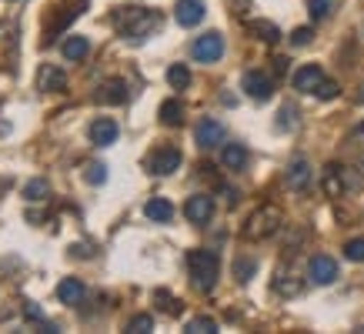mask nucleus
<instances>
[{"label":"nucleus","instance_id":"nucleus-25","mask_svg":"<svg viewBox=\"0 0 364 334\" xmlns=\"http://www.w3.org/2000/svg\"><path fill=\"white\" fill-rule=\"evenodd\" d=\"M23 198H27V200H33V204H41V200H47V198H50V184H47L44 178H33V181H27V184H23Z\"/></svg>","mask_w":364,"mask_h":334},{"label":"nucleus","instance_id":"nucleus-8","mask_svg":"<svg viewBox=\"0 0 364 334\" xmlns=\"http://www.w3.org/2000/svg\"><path fill=\"white\" fill-rule=\"evenodd\" d=\"M241 87H244V94H247V97L267 100L271 94H274V80L267 77V74H261V70H247V74H244V80H241Z\"/></svg>","mask_w":364,"mask_h":334},{"label":"nucleus","instance_id":"nucleus-16","mask_svg":"<svg viewBox=\"0 0 364 334\" xmlns=\"http://www.w3.org/2000/svg\"><path fill=\"white\" fill-rule=\"evenodd\" d=\"M348 181H344V167L341 164H328L324 167V194L328 198H341Z\"/></svg>","mask_w":364,"mask_h":334},{"label":"nucleus","instance_id":"nucleus-6","mask_svg":"<svg viewBox=\"0 0 364 334\" xmlns=\"http://www.w3.org/2000/svg\"><path fill=\"white\" fill-rule=\"evenodd\" d=\"M177 167H181V151H177V147H161V151L151 154V161H147V171H151L154 178H167V174H174Z\"/></svg>","mask_w":364,"mask_h":334},{"label":"nucleus","instance_id":"nucleus-37","mask_svg":"<svg viewBox=\"0 0 364 334\" xmlns=\"http://www.w3.org/2000/svg\"><path fill=\"white\" fill-rule=\"evenodd\" d=\"M284 70H287V60H284V57H277V60H274V74H277V77H281Z\"/></svg>","mask_w":364,"mask_h":334},{"label":"nucleus","instance_id":"nucleus-36","mask_svg":"<svg viewBox=\"0 0 364 334\" xmlns=\"http://www.w3.org/2000/svg\"><path fill=\"white\" fill-rule=\"evenodd\" d=\"M23 314H27V321H37V324H44L47 331H50V324H47V318H44V311L33 304V301H27V308H23Z\"/></svg>","mask_w":364,"mask_h":334},{"label":"nucleus","instance_id":"nucleus-3","mask_svg":"<svg viewBox=\"0 0 364 334\" xmlns=\"http://www.w3.org/2000/svg\"><path fill=\"white\" fill-rule=\"evenodd\" d=\"M277 227H281V211L271 208V204H264V208H257V211L247 217L244 237H247V241H264V237H271Z\"/></svg>","mask_w":364,"mask_h":334},{"label":"nucleus","instance_id":"nucleus-12","mask_svg":"<svg viewBox=\"0 0 364 334\" xmlns=\"http://www.w3.org/2000/svg\"><path fill=\"white\" fill-rule=\"evenodd\" d=\"M174 17L181 27H198L204 21V0H177Z\"/></svg>","mask_w":364,"mask_h":334},{"label":"nucleus","instance_id":"nucleus-10","mask_svg":"<svg viewBox=\"0 0 364 334\" xmlns=\"http://www.w3.org/2000/svg\"><path fill=\"white\" fill-rule=\"evenodd\" d=\"M210 214H214V200L208 194H191L188 204H184V217L191 224H208Z\"/></svg>","mask_w":364,"mask_h":334},{"label":"nucleus","instance_id":"nucleus-4","mask_svg":"<svg viewBox=\"0 0 364 334\" xmlns=\"http://www.w3.org/2000/svg\"><path fill=\"white\" fill-rule=\"evenodd\" d=\"M191 57L200 60V64H214V60H221L224 57V37L218 31H208L204 37H198V41L191 44Z\"/></svg>","mask_w":364,"mask_h":334},{"label":"nucleus","instance_id":"nucleus-22","mask_svg":"<svg viewBox=\"0 0 364 334\" xmlns=\"http://www.w3.org/2000/svg\"><path fill=\"white\" fill-rule=\"evenodd\" d=\"M274 291L281 294V298H294V294H301V278L298 274H291V271H281L274 278Z\"/></svg>","mask_w":364,"mask_h":334},{"label":"nucleus","instance_id":"nucleus-28","mask_svg":"<svg viewBox=\"0 0 364 334\" xmlns=\"http://www.w3.org/2000/svg\"><path fill=\"white\" fill-rule=\"evenodd\" d=\"M188 331L191 334H214L218 331V321H214V318H191Z\"/></svg>","mask_w":364,"mask_h":334},{"label":"nucleus","instance_id":"nucleus-11","mask_svg":"<svg viewBox=\"0 0 364 334\" xmlns=\"http://www.w3.org/2000/svg\"><path fill=\"white\" fill-rule=\"evenodd\" d=\"M321 80H324V70H321L318 64H304V67H298V70H294L291 84H294V90H301V94H314Z\"/></svg>","mask_w":364,"mask_h":334},{"label":"nucleus","instance_id":"nucleus-27","mask_svg":"<svg viewBox=\"0 0 364 334\" xmlns=\"http://www.w3.org/2000/svg\"><path fill=\"white\" fill-rule=\"evenodd\" d=\"M334 7H338V0H308V11L314 21H324V17H331Z\"/></svg>","mask_w":364,"mask_h":334},{"label":"nucleus","instance_id":"nucleus-5","mask_svg":"<svg viewBox=\"0 0 364 334\" xmlns=\"http://www.w3.org/2000/svg\"><path fill=\"white\" fill-rule=\"evenodd\" d=\"M338 261H334L331 254H314L308 264V278L314 281V284H334L338 281Z\"/></svg>","mask_w":364,"mask_h":334},{"label":"nucleus","instance_id":"nucleus-7","mask_svg":"<svg viewBox=\"0 0 364 334\" xmlns=\"http://www.w3.org/2000/svg\"><path fill=\"white\" fill-rule=\"evenodd\" d=\"M194 141H198L200 151H210V147H218V144L224 141L221 121H214V117H200L198 127H194Z\"/></svg>","mask_w":364,"mask_h":334},{"label":"nucleus","instance_id":"nucleus-2","mask_svg":"<svg viewBox=\"0 0 364 334\" xmlns=\"http://www.w3.org/2000/svg\"><path fill=\"white\" fill-rule=\"evenodd\" d=\"M188 271L198 291H214V284L221 278V257H218V251L198 247V251L188 254Z\"/></svg>","mask_w":364,"mask_h":334},{"label":"nucleus","instance_id":"nucleus-21","mask_svg":"<svg viewBox=\"0 0 364 334\" xmlns=\"http://www.w3.org/2000/svg\"><path fill=\"white\" fill-rule=\"evenodd\" d=\"M247 33L257 37V41H264V44H277L281 41V31L271 21H247Z\"/></svg>","mask_w":364,"mask_h":334},{"label":"nucleus","instance_id":"nucleus-18","mask_svg":"<svg viewBox=\"0 0 364 334\" xmlns=\"http://www.w3.org/2000/svg\"><path fill=\"white\" fill-rule=\"evenodd\" d=\"M144 214H147L154 224H171V217H174V204H171L167 198H151L147 204H144Z\"/></svg>","mask_w":364,"mask_h":334},{"label":"nucleus","instance_id":"nucleus-20","mask_svg":"<svg viewBox=\"0 0 364 334\" xmlns=\"http://www.w3.org/2000/svg\"><path fill=\"white\" fill-rule=\"evenodd\" d=\"M221 164L228 167V171H244V164H247V147L244 144H224Z\"/></svg>","mask_w":364,"mask_h":334},{"label":"nucleus","instance_id":"nucleus-32","mask_svg":"<svg viewBox=\"0 0 364 334\" xmlns=\"http://www.w3.org/2000/svg\"><path fill=\"white\" fill-rule=\"evenodd\" d=\"M344 257L361 264V261H364V237H351V241L344 244Z\"/></svg>","mask_w":364,"mask_h":334},{"label":"nucleus","instance_id":"nucleus-31","mask_svg":"<svg viewBox=\"0 0 364 334\" xmlns=\"http://www.w3.org/2000/svg\"><path fill=\"white\" fill-rule=\"evenodd\" d=\"M338 94H341V87H338V80H328V77L321 80L318 90H314V97H318V100H334Z\"/></svg>","mask_w":364,"mask_h":334},{"label":"nucleus","instance_id":"nucleus-1","mask_svg":"<svg viewBox=\"0 0 364 334\" xmlns=\"http://www.w3.org/2000/svg\"><path fill=\"white\" fill-rule=\"evenodd\" d=\"M114 27L127 41H144L161 27V14L147 11V7H117L114 11Z\"/></svg>","mask_w":364,"mask_h":334},{"label":"nucleus","instance_id":"nucleus-23","mask_svg":"<svg viewBox=\"0 0 364 334\" xmlns=\"http://www.w3.org/2000/svg\"><path fill=\"white\" fill-rule=\"evenodd\" d=\"M167 84H171V90H188L191 87V67L188 64H171L167 67Z\"/></svg>","mask_w":364,"mask_h":334},{"label":"nucleus","instance_id":"nucleus-19","mask_svg":"<svg viewBox=\"0 0 364 334\" xmlns=\"http://www.w3.org/2000/svg\"><path fill=\"white\" fill-rule=\"evenodd\" d=\"M60 54H64L67 60H84V57L90 54V41L80 37V33H74V37H67L64 44H60Z\"/></svg>","mask_w":364,"mask_h":334},{"label":"nucleus","instance_id":"nucleus-13","mask_svg":"<svg viewBox=\"0 0 364 334\" xmlns=\"http://www.w3.org/2000/svg\"><path fill=\"white\" fill-rule=\"evenodd\" d=\"M67 87V74L57 64H41V74H37V90H60Z\"/></svg>","mask_w":364,"mask_h":334},{"label":"nucleus","instance_id":"nucleus-38","mask_svg":"<svg viewBox=\"0 0 364 334\" xmlns=\"http://www.w3.org/2000/svg\"><path fill=\"white\" fill-rule=\"evenodd\" d=\"M27 221H33V224L44 221V214H41V211H27Z\"/></svg>","mask_w":364,"mask_h":334},{"label":"nucleus","instance_id":"nucleus-15","mask_svg":"<svg viewBox=\"0 0 364 334\" xmlns=\"http://www.w3.org/2000/svg\"><path fill=\"white\" fill-rule=\"evenodd\" d=\"M127 97H131V90H127L124 80H107V84H100V90H97V100L100 104H111V107L127 104Z\"/></svg>","mask_w":364,"mask_h":334},{"label":"nucleus","instance_id":"nucleus-14","mask_svg":"<svg viewBox=\"0 0 364 334\" xmlns=\"http://www.w3.org/2000/svg\"><path fill=\"white\" fill-rule=\"evenodd\" d=\"M284 181H287V188L291 190H308L311 188V164L308 161H301V157L298 161H291Z\"/></svg>","mask_w":364,"mask_h":334},{"label":"nucleus","instance_id":"nucleus-34","mask_svg":"<svg viewBox=\"0 0 364 334\" xmlns=\"http://www.w3.org/2000/svg\"><path fill=\"white\" fill-rule=\"evenodd\" d=\"M311 41H314V31H311V27H298V31L291 33V44L294 47H308Z\"/></svg>","mask_w":364,"mask_h":334},{"label":"nucleus","instance_id":"nucleus-33","mask_svg":"<svg viewBox=\"0 0 364 334\" xmlns=\"http://www.w3.org/2000/svg\"><path fill=\"white\" fill-rule=\"evenodd\" d=\"M84 178H87L90 184H104V181H107V167H104V164H90L87 171H84Z\"/></svg>","mask_w":364,"mask_h":334},{"label":"nucleus","instance_id":"nucleus-35","mask_svg":"<svg viewBox=\"0 0 364 334\" xmlns=\"http://www.w3.org/2000/svg\"><path fill=\"white\" fill-rule=\"evenodd\" d=\"M294 107H291V104H284V107H281V121H277V131H291V127H294Z\"/></svg>","mask_w":364,"mask_h":334},{"label":"nucleus","instance_id":"nucleus-30","mask_svg":"<svg viewBox=\"0 0 364 334\" xmlns=\"http://www.w3.org/2000/svg\"><path fill=\"white\" fill-rule=\"evenodd\" d=\"M127 331H131V334H147V331H154V318H151V314H137V318H131Z\"/></svg>","mask_w":364,"mask_h":334},{"label":"nucleus","instance_id":"nucleus-39","mask_svg":"<svg viewBox=\"0 0 364 334\" xmlns=\"http://www.w3.org/2000/svg\"><path fill=\"white\" fill-rule=\"evenodd\" d=\"M358 134H361V137H364V121H361V124H358Z\"/></svg>","mask_w":364,"mask_h":334},{"label":"nucleus","instance_id":"nucleus-24","mask_svg":"<svg viewBox=\"0 0 364 334\" xmlns=\"http://www.w3.org/2000/svg\"><path fill=\"white\" fill-rule=\"evenodd\" d=\"M161 124H167V127H181V124H184L181 100H164V104H161Z\"/></svg>","mask_w":364,"mask_h":334},{"label":"nucleus","instance_id":"nucleus-9","mask_svg":"<svg viewBox=\"0 0 364 334\" xmlns=\"http://www.w3.org/2000/svg\"><path fill=\"white\" fill-rule=\"evenodd\" d=\"M117 137H121V127H117V121H114V117H97V121L90 124V144L111 147Z\"/></svg>","mask_w":364,"mask_h":334},{"label":"nucleus","instance_id":"nucleus-40","mask_svg":"<svg viewBox=\"0 0 364 334\" xmlns=\"http://www.w3.org/2000/svg\"><path fill=\"white\" fill-rule=\"evenodd\" d=\"M361 104H364V87H361Z\"/></svg>","mask_w":364,"mask_h":334},{"label":"nucleus","instance_id":"nucleus-17","mask_svg":"<svg viewBox=\"0 0 364 334\" xmlns=\"http://www.w3.org/2000/svg\"><path fill=\"white\" fill-rule=\"evenodd\" d=\"M84 294H87V291H84V281H77V278H64L60 284H57V298H60V304H70V308H74V304L84 301Z\"/></svg>","mask_w":364,"mask_h":334},{"label":"nucleus","instance_id":"nucleus-29","mask_svg":"<svg viewBox=\"0 0 364 334\" xmlns=\"http://www.w3.org/2000/svg\"><path fill=\"white\" fill-rule=\"evenodd\" d=\"M154 301H157V308H161V311H167V314H181V301L171 298L167 291H154Z\"/></svg>","mask_w":364,"mask_h":334},{"label":"nucleus","instance_id":"nucleus-26","mask_svg":"<svg viewBox=\"0 0 364 334\" xmlns=\"http://www.w3.org/2000/svg\"><path fill=\"white\" fill-rule=\"evenodd\" d=\"M254 271H257V261H254V257H237V261H234V278L241 281V284H247V281L254 278Z\"/></svg>","mask_w":364,"mask_h":334}]
</instances>
